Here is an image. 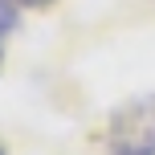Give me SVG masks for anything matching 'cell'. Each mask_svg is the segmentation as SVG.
Listing matches in <instances>:
<instances>
[{
    "label": "cell",
    "mask_w": 155,
    "mask_h": 155,
    "mask_svg": "<svg viewBox=\"0 0 155 155\" xmlns=\"http://www.w3.org/2000/svg\"><path fill=\"white\" fill-rule=\"evenodd\" d=\"M0 155H4V151H0Z\"/></svg>",
    "instance_id": "277c9868"
},
{
    "label": "cell",
    "mask_w": 155,
    "mask_h": 155,
    "mask_svg": "<svg viewBox=\"0 0 155 155\" xmlns=\"http://www.w3.org/2000/svg\"><path fill=\"white\" fill-rule=\"evenodd\" d=\"M110 155H155V94L139 102H127L106 131Z\"/></svg>",
    "instance_id": "6da1fadb"
},
{
    "label": "cell",
    "mask_w": 155,
    "mask_h": 155,
    "mask_svg": "<svg viewBox=\"0 0 155 155\" xmlns=\"http://www.w3.org/2000/svg\"><path fill=\"white\" fill-rule=\"evenodd\" d=\"M16 4H29V8H41V4H49V0H16Z\"/></svg>",
    "instance_id": "3957f363"
},
{
    "label": "cell",
    "mask_w": 155,
    "mask_h": 155,
    "mask_svg": "<svg viewBox=\"0 0 155 155\" xmlns=\"http://www.w3.org/2000/svg\"><path fill=\"white\" fill-rule=\"evenodd\" d=\"M16 25V8H12V0H0V33H8Z\"/></svg>",
    "instance_id": "7a4b0ae2"
}]
</instances>
